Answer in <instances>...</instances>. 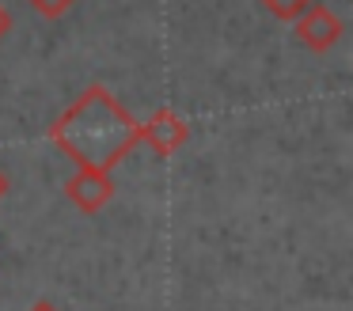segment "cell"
Masks as SVG:
<instances>
[{
	"label": "cell",
	"instance_id": "3957f363",
	"mask_svg": "<svg viewBox=\"0 0 353 311\" xmlns=\"http://www.w3.org/2000/svg\"><path fill=\"white\" fill-rule=\"evenodd\" d=\"M292 23H296V38H300V42H304L312 53L334 50L338 38H342V19H338V15L330 12L327 4H319V0H312V4H307Z\"/></svg>",
	"mask_w": 353,
	"mask_h": 311
},
{
	"label": "cell",
	"instance_id": "5b68a950",
	"mask_svg": "<svg viewBox=\"0 0 353 311\" xmlns=\"http://www.w3.org/2000/svg\"><path fill=\"white\" fill-rule=\"evenodd\" d=\"M262 8H266L270 15H274V19H285V23H292L296 19L300 12H304L307 4H312V0H259Z\"/></svg>",
	"mask_w": 353,
	"mask_h": 311
},
{
	"label": "cell",
	"instance_id": "9c48e42d",
	"mask_svg": "<svg viewBox=\"0 0 353 311\" xmlns=\"http://www.w3.org/2000/svg\"><path fill=\"white\" fill-rule=\"evenodd\" d=\"M4 194H8V179H4V171H0V201H4Z\"/></svg>",
	"mask_w": 353,
	"mask_h": 311
},
{
	"label": "cell",
	"instance_id": "277c9868",
	"mask_svg": "<svg viewBox=\"0 0 353 311\" xmlns=\"http://www.w3.org/2000/svg\"><path fill=\"white\" fill-rule=\"evenodd\" d=\"M141 141L156 152V156H175L186 141H190V129L179 118L175 110H156L148 121H141Z\"/></svg>",
	"mask_w": 353,
	"mask_h": 311
},
{
	"label": "cell",
	"instance_id": "ba28073f",
	"mask_svg": "<svg viewBox=\"0 0 353 311\" xmlns=\"http://www.w3.org/2000/svg\"><path fill=\"white\" fill-rule=\"evenodd\" d=\"M31 311H57V308H54V303H46V300H39V303H34Z\"/></svg>",
	"mask_w": 353,
	"mask_h": 311
},
{
	"label": "cell",
	"instance_id": "6da1fadb",
	"mask_svg": "<svg viewBox=\"0 0 353 311\" xmlns=\"http://www.w3.org/2000/svg\"><path fill=\"white\" fill-rule=\"evenodd\" d=\"M50 141L77 167L110 171L141 144V121L110 95L103 83H92L61 118L50 126Z\"/></svg>",
	"mask_w": 353,
	"mask_h": 311
},
{
	"label": "cell",
	"instance_id": "52a82bcc",
	"mask_svg": "<svg viewBox=\"0 0 353 311\" xmlns=\"http://www.w3.org/2000/svg\"><path fill=\"white\" fill-rule=\"evenodd\" d=\"M8 30H12V15H8V8L0 4V38L8 34Z\"/></svg>",
	"mask_w": 353,
	"mask_h": 311
},
{
	"label": "cell",
	"instance_id": "7a4b0ae2",
	"mask_svg": "<svg viewBox=\"0 0 353 311\" xmlns=\"http://www.w3.org/2000/svg\"><path fill=\"white\" fill-rule=\"evenodd\" d=\"M65 197H69L84 217H95V212H103L110 205V197H114V179H110V171H99V167H80V171L65 182Z\"/></svg>",
	"mask_w": 353,
	"mask_h": 311
},
{
	"label": "cell",
	"instance_id": "8992f818",
	"mask_svg": "<svg viewBox=\"0 0 353 311\" xmlns=\"http://www.w3.org/2000/svg\"><path fill=\"white\" fill-rule=\"evenodd\" d=\"M27 4H31L34 12L42 15V19H61V15L69 12V8L77 4V0H27Z\"/></svg>",
	"mask_w": 353,
	"mask_h": 311
}]
</instances>
